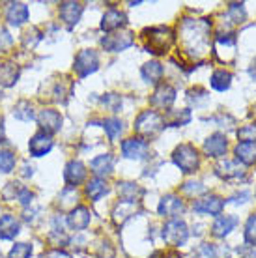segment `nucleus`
<instances>
[{"label":"nucleus","mask_w":256,"mask_h":258,"mask_svg":"<svg viewBox=\"0 0 256 258\" xmlns=\"http://www.w3.org/2000/svg\"><path fill=\"white\" fill-rule=\"evenodd\" d=\"M43 258H71L68 252L60 251V249H52V251H49L47 254H45Z\"/></svg>","instance_id":"nucleus-45"},{"label":"nucleus","mask_w":256,"mask_h":258,"mask_svg":"<svg viewBox=\"0 0 256 258\" xmlns=\"http://www.w3.org/2000/svg\"><path fill=\"white\" fill-rule=\"evenodd\" d=\"M19 75L21 70L15 64H12V62H6V64L0 66V84L2 86H6V88L13 86V84L17 83Z\"/></svg>","instance_id":"nucleus-30"},{"label":"nucleus","mask_w":256,"mask_h":258,"mask_svg":"<svg viewBox=\"0 0 256 258\" xmlns=\"http://www.w3.org/2000/svg\"><path fill=\"white\" fill-rule=\"evenodd\" d=\"M210 30L212 21L210 19H183L179 25V43L183 47V52L200 58L210 49Z\"/></svg>","instance_id":"nucleus-1"},{"label":"nucleus","mask_w":256,"mask_h":258,"mask_svg":"<svg viewBox=\"0 0 256 258\" xmlns=\"http://www.w3.org/2000/svg\"><path fill=\"white\" fill-rule=\"evenodd\" d=\"M84 193L88 197L92 202H97V200H101L105 195L109 193V185H107V181L103 180V178H92V180L86 183V187H84Z\"/></svg>","instance_id":"nucleus-28"},{"label":"nucleus","mask_w":256,"mask_h":258,"mask_svg":"<svg viewBox=\"0 0 256 258\" xmlns=\"http://www.w3.org/2000/svg\"><path fill=\"white\" fill-rule=\"evenodd\" d=\"M90 168H92V172L96 174V178H105V176H109L110 172H112V168H114V157H112V154L96 155V157L90 161Z\"/></svg>","instance_id":"nucleus-22"},{"label":"nucleus","mask_w":256,"mask_h":258,"mask_svg":"<svg viewBox=\"0 0 256 258\" xmlns=\"http://www.w3.org/2000/svg\"><path fill=\"white\" fill-rule=\"evenodd\" d=\"M36 120H38V125L41 127V131L47 133V135L58 133V131L62 129V114H60L56 109L39 110V114L36 116Z\"/></svg>","instance_id":"nucleus-10"},{"label":"nucleus","mask_w":256,"mask_h":258,"mask_svg":"<svg viewBox=\"0 0 256 258\" xmlns=\"http://www.w3.org/2000/svg\"><path fill=\"white\" fill-rule=\"evenodd\" d=\"M249 75L256 81V62H252V66L249 68Z\"/></svg>","instance_id":"nucleus-50"},{"label":"nucleus","mask_w":256,"mask_h":258,"mask_svg":"<svg viewBox=\"0 0 256 258\" xmlns=\"http://www.w3.org/2000/svg\"><path fill=\"white\" fill-rule=\"evenodd\" d=\"M148 152H150V144L141 137H131V139L122 142V155L125 159L141 161V159L148 157Z\"/></svg>","instance_id":"nucleus-9"},{"label":"nucleus","mask_w":256,"mask_h":258,"mask_svg":"<svg viewBox=\"0 0 256 258\" xmlns=\"http://www.w3.org/2000/svg\"><path fill=\"white\" fill-rule=\"evenodd\" d=\"M0 258H4V254H2V251H0Z\"/></svg>","instance_id":"nucleus-51"},{"label":"nucleus","mask_w":256,"mask_h":258,"mask_svg":"<svg viewBox=\"0 0 256 258\" xmlns=\"http://www.w3.org/2000/svg\"><path fill=\"white\" fill-rule=\"evenodd\" d=\"M17 165V155L12 150H0V174H10Z\"/></svg>","instance_id":"nucleus-35"},{"label":"nucleus","mask_w":256,"mask_h":258,"mask_svg":"<svg viewBox=\"0 0 256 258\" xmlns=\"http://www.w3.org/2000/svg\"><path fill=\"white\" fill-rule=\"evenodd\" d=\"M181 191H183V193H187L189 197H195V195L204 193L206 187L202 185V183H200V181H187V183H183Z\"/></svg>","instance_id":"nucleus-42"},{"label":"nucleus","mask_w":256,"mask_h":258,"mask_svg":"<svg viewBox=\"0 0 256 258\" xmlns=\"http://www.w3.org/2000/svg\"><path fill=\"white\" fill-rule=\"evenodd\" d=\"M234 154H236V159L241 165L249 167L256 161V144L254 142H239L234 150Z\"/></svg>","instance_id":"nucleus-29"},{"label":"nucleus","mask_w":256,"mask_h":258,"mask_svg":"<svg viewBox=\"0 0 256 258\" xmlns=\"http://www.w3.org/2000/svg\"><path fill=\"white\" fill-rule=\"evenodd\" d=\"M54 146L51 135H47L43 131H38L36 135H32V139L28 141V152L32 157H45Z\"/></svg>","instance_id":"nucleus-17"},{"label":"nucleus","mask_w":256,"mask_h":258,"mask_svg":"<svg viewBox=\"0 0 256 258\" xmlns=\"http://www.w3.org/2000/svg\"><path fill=\"white\" fill-rule=\"evenodd\" d=\"M21 232L19 219L12 213L0 215V239H15Z\"/></svg>","instance_id":"nucleus-21"},{"label":"nucleus","mask_w":256,"mask_h":258,"mask_svg":"<svg viewBox=\"0 0 256 258\" xmlns=\"http://www.w3.org/2000/svg\"><path fill=\"white\" fill-rule=\"evenodd\" d=\"M236 225H237V217H234V215H219L212 226V234L215 238H224V236H228L234 230Z\"/></svg>","instance_id":"nucleus-27"},{"label":"nucleus","mask_w":256,"mask_h":258,"mask_svg":"<svg viewBox=\"0 0 256 258\" xmlns=\"http://www.w3.org/2000/svg\"><path fill=\"white\" fill-rule=\"evenodd\" d=\"M125 23H127V17H125V13L112 8V10H109V12L103 13V17H101V30H103V32H114V30H118V28H122Z\"/></svg>","instance_id":"nucleus-20"},{"label":"nucleus","mask_w":256,"mask_h":258,"mask_svg":"<svg viewBox=\"0 0 256 258\" xmlns=\"http://www.w3.org/2000/svg\"><path fill=\"white\" fill-rule=\"evenodd\" d=\"M17 200H19L23 206H30V204H32V200H34V193L30 191V189L21 187L19 195H17Z\"/></svg>","instance_id":"nucleus-43"},{"label":"nucleus","mask_w":256,"mask_h":258,"mask_svg":"<svg viewBox=\"0 0 256 258\" xmlns=\"http://www.w3.org/2000/svg\"><path fill=\"white\" fill-rule=\"evenodd\" d=\"M118 195L125 202H141V197L144 195V189L133 181H118Z\"/></svg>","instance_id":"nucleus-25"},{"label":"nucleus","mask_w":256,"mask_h":258,"mask_svg":"<svg viewBox=\"0 0 256 258\" xmlns=\"http://www.w3.org/2000/svg\"><path fill=\"white\" fill-rule=\"evenodd\" d=\"M249 197H250V195L247 193V191H243L241 195H236V197H232V202H236V204H239V202H241V204H243V202H247L245 199H249Z\"/></svg>","instance_id":"nucleus-48"},{"label":"nucleus","mask_w":256,"mask_h":258,"mask_svg":"<svg viewBox=\"0 0 256 258\" xmlns=\"http://www.w3.org/2000/svg\"><path fill=\"white\" fill-rule=\"evenodd\" d=\"M237 139L241 142H256V123H249L237 129Z\"/></svg>","instance_id":"nucleus-38"},{"label":"nucleus","mask_w":256,"mask_h":258,"mask_svg":"<svg viewBox=\"0 0 256 258\" xmlns=\"http://www.w3.org/2000/svg\"><path fill=\"white\" fill-rule=\"evenodd\" d=\"M30 17V12H28V6L23 4V2H12L6 10V21L8 25L15 26V28H19L23 26L28 21Z\"/></svg>","instance_id":"nucleus-19"},{"label":"nucleus","mask_w":256,"mask_h":258,"mask_svg":"<svg viewBox=\"0 0 256 258\" xmlns=\"http://www.w3.org/2000/svg\"><path fill=\"white\" fill-rule=\"evenodd\" d=\"M210 83H212V86L217 92L228 90V88H230V83H232V73H230V71H224V70L213 71Z\"/></svg>","instance_id":"nucleus-32"},{"label":"nucleus","mask_w":256,"mask_h":258,"mask_svg":"<svg viewBox=\"0 0 256 258\" xmlns=\"http://www.w3.org/2000/svg\"><path fill=\"white\" fill-rule=\"evenodd\" d=\"M193 258H217V249L212 243H202L193 251Z\"/></svg>","instance_id":"nucleus-39"},{"label":"nucleus","mask_w":256,"mask_h":258,"mask_svg":"<svg viewBox=\"0 0 256 258\" xmlns=\"http://www.w3.org/2000/svg\"><path fill=\"white\" fill-rule=\"evenodd\" d=\"M213 52L217 58L223 54L221 62H230L236 56V38L234 34H217L213 39Z\"/></svg>","instance_id":"nucleus-7"},{"label":"nucleus","mask_w":256,"mask_h":258,"mask_svg":"<svg viewBox=\"0 0 256 258\" xmlns=\"http://www.w3.org/2000/svg\"><path fill=\"white\" fill-rule=\"evenodd\" d=\"M191 122V110L181 109V110H168V114L165 116V125H172V127H179V125H187Z\"/></svg>","instance_id":"nucleus-31"},{"label":"nucleus","mask_w":256,"mask_h":258,"mask_svg":"<svg viewBox=\"0 0 256 258\" xmlns=\"http://www.w3.org/2000/svg\"><path fill=\"white\" fill-rule=\"evenodd\" d=\"M13 43V38L10 36L6 28H0V49H6Z\"/></svg>","instance_id":"nucleus-44"},{"label":"nucleus","mask_w":256,"mask_h":258,"mask_svg":"<svg viewBox=\"0 0 256 258\" xmlns=\"http://www.w3.org/2000/svg\"><path fill=\"white\" fill-rule=\"evenodd\" d=\"M90 221H92V213H90V210L86 206L71 208V212L66 215V225L70 226L71 230H75V232L86 230L90 226Z\"/></svg>","instance_id":"nucleus-11"},{"label":"nucleus","mask_w":256,"mask_h":258,"mask_svg":"<svg viewBox=\"0 0 256 258\" xmlns=\"http://www.w3.org/2000/svg\"><path fill=\"white\" fill-rule=\"evenodd\" d=\"M4 139H6L4 137V118L0 116V142H4Z\"/></svg>","instance_id":"nucleus-49"},{"label":"nucleus","mask_w":256,"mask_h":258,"mask_svg":"<svg viewBox=\"0 0 256 258\" xmlns=\"http://www.w3.org/2000/svg\"><path fill=\"white\" fill-rule=\"evenodd\" d=\"M215 172L217 176H221L223 180L226 181H232V180H241L245 178V170L236 161H223L219 163L217 168H215Z\"/></svg>","instance_id":"nucleus-24"},{"label":"nucleus","mask_w":256,"mask_h":258,"mask_svg":"<svg viewBox=\"0 0 256 258\" xmlns=\"http://www.w3.org/2000/svg\"><path fill=\"white\" fill-rule=\"evenodd\" d=\"M0 97H2V94H0Z\"/></svg>","instance_id":"nucleus-52"},{"label":"nucleus","mask_w":256,"mask_h":258,"mask_svg":"<svg viewBox=\"0 0 256 258\" xmlns=\"http://www.w3.org/2000/svg\"><path fill=\"white\" fill-rule=\"evenodd\" d=\"M245 243L256 247V212L250 213L247 223H245Z\"/></svg>","instance_id":"nucleus-36"},{"label":"nucleus","mask_w":256,"mask_h":258,"mask_svg":"<svg viewBox=\"0 0 256 258\" xmlns=\"http://www.w3.org/2000/svg\"><path fill=\"white\" fill-rule=\"evenodd\" d=\"M155 256H157V258H181V254L172 249V251H167V252H157Z\"/></svg>","instance_id":"nucleus-46"},{"label":"nucleus","mask_w":256,"mask_h":258,"mask_svg":"<svg viewBox=\"0 0 256 258\" xmlns=\"http://www.w3.org/2000/svg\"><path fill=\"white\" fill-rule=\"evenodd\" d=\"M228 17H230L234 23H237V25L243 23L245 17H247L243 4H230V6H228Z\"/></svg>","instance_id":"nucleus-40"},{"label":"nucleus","mask_w":256,"mask_h":258,"mask_svg":"<svg viewBox=\"0 0 256 258\" xmlns=\"http://www.w3.org/2000/svg\"><path fill=\"white\" fill-rule=\"evenodd\" d=\"M133 43H135L133 32H116V34H109V36L101 38V47L109 52L125 51V49H129Z\"/></svg>","instance_id":"nucleus-8"},{"label":"nucleus","mask_w":256,"mask_h":258,"mask_svg":"<svg viewBox=\"0 0 256 258\" xmlns=\"http://www.w3.org/2000/svg\"><path fill=\"white\" fill-rule=\"evenodd\" d=\"M73 70L77 73L79 79H84L96 73L99 70V56L94 49H83L75 54V62H73Z\"/></svg>","instance_id":"nucleus-5"},{"label":"nucleus","mask_w":256,"mask_h":258,"mask_svg":"<svg viewBox=\"0 0 256 258\" xmlns=\"http://www.w3.org/2000/svg\"><path fill=\"white\" fill-rule=\"evenodd\" d=\"M23 176H25V178H32L34 176V167L32 165H28V161L23 165Z\"/></svg>","instance_id":"nucleus-47"},{"label":"nucleus","mask_w":256,"mask_h":258,"mask_svg":"<svg viewBox=\"0 0 256 258\" xmlns=\"http://www.w3.org/2000/svg\"><path fill=\"white\" fill-rule=\"evenodd\" d=\"M101 103L116 112V110L120 109V105H122V97L116 96V94H105V96L101 97Z\"/></svg>","instance_id":"nucleus-41"},{"label":"nucleus","mask_w":256,"mask_h":258,"mask_svg":"<svg viewBox=\"0 0 256 258\" xmlns=\"http://www.w3.org/2000/svg\"><path fill=\"white\" fill-rule=\"evenodd\" d=\"M86 174H88L86 165L83 161H79V159H71L64 168V180L70 189H75L77 185H81L86 180Z\"/></svg>","instance_id":"nucleus-12"},{"label":"nucleus","mask_w":256,"mask_h":258,"mask_svg":"<svg viewBox=\"0 0 256 258\" xmlns=\"http://www.w3.org/2000/svg\"><path fill=\"white\" fill-rule=\"evenodd\" d=\"M142 39L148 52H152L155 56H163L170 51L174 43V32L168 26H150L142 30Z\"/></svg>","instance_id":"nucleus-2"},{"label":"nucleus","mask_w":256,"mask_h":258,"mask_svg":"<svg viewBox=\"0 0 256 258\" xmlns=\"http://www.w3.org/2000/svg\"><path fill=\"white\" fill-rule=\"evenodd\" d=\"M13 116L21 122H32L36 116H34V107L30 105V101H26V99L17 101V105L13 107Z\"/></svg>","instance_id":"nucleus-33"},{"label":"nucleus","mask_w":256,"mask_h":258,"mask_svg":"<svg viewBox=\"0 0 256 258\" xmlns=\"http://www.w3.org/2000/svg\"><path fill=\"white\" fill-rule=\"evenodd\" d=\"M32 256V245L30 243H25V241H19L12 247V251L8 254V258H30Z\"/></svg>","instance_id":"nucleus-37"},{"label":"nucleus","mask_w":256,"mask_h":258,"mask_svg":"<svg viewBox=\"0 0 256 258\" xmlns=\"http://www.w3.org/2000/svg\"><path fill=\"white\" fill-rule=\"evenodd\" d=\"M83 12L84 6L81 2H62L60 8H58V15H60V19L64 21V25L68 28H73L77 25L81 17H83Z\"/></svg>","instance_id":"nucleus-15"},{"label":"nucleus","mask_w":256,"mask_h":258,"mask_svg":"<svg viewBox=\"0 0 256 258\" xmlns=\"http://www.w3.org/2000/svg\"><path fill=\"white\" fill-rule=\"evenodd\" d=\"M163 127H165V116L155 110H142L135 120V131L141 139L154 137Z\"/></svg>","instance_id":"nucleus-4"},{"label":"nucleus","mask_w":256,"mask_h":258,"mask_svg":"<svg viewBox=\"0 0 256 258\" xmlns=\"http://www.w3.org/2000/svg\"><path fill=\"white\" fill-rule=\"evenodd\" d=\"M172 161H174V165L183 172V174L197 172V168L200 167L199 150L195 148L193 144H189V142L179 144L178 148L172 152Z\"/></svg>","instance_id":"nucleus-3"},{"label":"nucleus","mask_w":256,"mask_h":258,"mask_svg":"<svg viewBox=\"0 0 256 258\" xmlns=\"http://www.w3.org/2000/svg\"><path fill=\"white\" fill-rule=\"evenodd\" d=\"M161 236H163V239L167 241L168 245L181 247L187 241V238H189V228H187V225L183 223V221L170 219L165 223Z\"/></svg>","instance_id":"nucleus-6"},{"label":"nucleus","mask_w":256,"mask_h":258,"mask_svg":"<svg viewBox=\"0 0 256 258\" xmlns=\"http://www.w3.org/2000/svg\"><path fill=\"white\" fill-rule=\"evenodd\" d=\"M176 101V88L170 84H159L155 92L150 97V105H154L157 109H168Z\"/></svg>","instance_id":"nucleus-16"},{"label":"nucleus","mask_w":256,"mask_h":258,"mask_svg":"<svg viewBox=\"0 0 256 258\" xmlns=\"http://www.w3.org/2000/svg\"><path fill=\"white\" fill-rule=\"evenodd\" d=\"M163 73H165V68L157 60H150L141 68V75L144 79V83L148 84H157L163 79Z\"/></svg>","instance_id":"nucleus-26"},{"label":"nucleus","mask_w":256,"mask_h":258,"mask_svg":"<svg viewBox=\"0 0 256 258\" xmlns=\"http://www.w3.org/2000/svg\"><path fill=\"white\" fill-rule=\"evenodd\" d=\"M185 212V202L176 197V195H167L159 200V206H157V213L161 217H167V219H174L176 215Z\"/></svg>","instance_id":"nucleus-14"},{"label":"nucleus","mask_w":256,"mask_h":258,"mask_svg":"<svg viewBox=\"0 0 256 258\" xmlns=\"http://www.w3.org/2000/svg\"><path fill=\"white\" fill-rule=\"evenodd\" d=\"M139 210V204L137 202H125V200H120L116 204L114 212H112V221H114L116 226H122L129 217H133Z\"/></svg>","instance_id":"nucleus-23"},{"label":"nucleus","mask_w":256,"mask_h":258,"mask_svg":"<svg viewBox=\"0 0 256 258\" xmlns=\"http://www.w3.org/2000/svg\"><path fill=\"white\" fill-rule=\"evenodd\" d=\"M224 208V200L219 197V195H210V197H204V199L195 200L193 204V210L200 215H221Z\"/></svg>","instance_id":"nucleus-13"},{"label":"nucleus","mask_w":256,"mask_h":258,"mask_svg":"<svg viewBox=\"0 0 256 258\" xmlns=\"http://www.w3.org/2000/svg\"><path fill=\"white\" fill-rule=\"evenodd\" d=\"M226 148H228V141L223 133H213L204 141V152L208 157H213V159H219L226 154Z\"/></svg>","instance_id":"nucleus-18"},{"label":"nucleus","mask_w":256,"mask_h":258,"mask_svg":"<svg viewBox=\"0 0 256 258\" xmlns=\"http://www.w3.org/2000/svg\"><path fill=\"white\" fill-rule=\"evenodd\" d=\"M103 129H105L107 137L110 139V142H114L118 137L122 135L123 122L120 118H105V120H103Z\"/></svg>","instance_id":"nucleus-34"}]
</instances>
